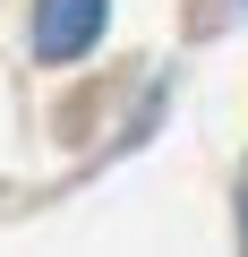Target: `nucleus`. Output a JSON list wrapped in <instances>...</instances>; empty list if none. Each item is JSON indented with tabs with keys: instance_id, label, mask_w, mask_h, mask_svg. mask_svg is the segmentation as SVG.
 I'll use <instances>...</instances> for the list:
<instances>
[{
	"instance_id": "nucleus-2",
	"label": "nucleus",
	"mask_w": 248,
	"mask_h": 257,
	"mask_svg": "<svg viewBox=\"0 0 248 257\" xmlns=\"http://www.w3.org/2000/svg\"><path fill=\"white\" fill-rule=\"evenodd\" d=\"M239 214H248V180H239ZM239 231H248V223H239Z\"/></svg>"
},
{
	"instance_id": "nucleus-1",
	"label": "nucleus",
	"mask_w": 248,
	"mask_h": 257,
	"mask_svg": "<svg viewBox=\"0 0 248 257\" xmlns=\"http://www.w3.org/2000/svg\"><path fill=\"white\" fill-rule=\"evenodd\" d=\"M111 0H35V52L43 60H86L103 43Z\"/></svg>"
}]
</instances>
